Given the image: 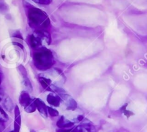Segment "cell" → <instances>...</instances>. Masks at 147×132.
Segmentation results:
<instances>
[{"mask_svg":"<svg viewBox=\"0 0 147 132\" xmlns=\"http://www.w3.org/2000/svg\"><path fill=\"white\" fill-rule=\"evenodd\" d=\"M4 123L3 122H1V121H0V132H1V131H3V130L4 129Z\"/></svg>","mask_w":147,"mask_h":132,"instance_id":"21","label":"cell"},{"mask_svg":"<svg viewBox=\"0 0 147 132\" xmlns=\"http://www.w3.org/2000/svg\"><path fill=\"white\" fill-rule=\"evenodd\" d=\"M47 112L51 117H57L59 115L58 111L56 110L55 109L53 108V107H47Z\"/></svg>","mask_w":147,"mask_h":132,"instance_id":"17","label":"cell"},{"mask_svg":"<svg viewBox=\"0 0 147 132\" xmlns=\"http://www.w3.org/2000/svg\"><path fill=\"white\" fill-rule=\"evenodd\" d=\"M59 96L61 97L62 100L64 101L65 104L66 106V109H67V110L74 111L75 109H76V108H77L78 107L77 102H76V100H75L71 96L67 94L66 92L60 94Z\"/></svg>","mask_w":147,"mask_h":132,"instance_id":"3","label":"cell"},{"mask_svg":"<svg viewBox=\"0 0 147 132\" xmlns=\"http://www.w3.org/2000/svg\"><path fill=\"white\" fill-rule=\"evenodd\" d=\"M34 34H37L42 40H45L48 44L51 43V37H50V32L47 30H37L34 31Z\"/></svg>","mask_w":147,"mask_h":132,"instance_id":"9","label":"cell"},{"mask_svg":"<svg viewBox=\"0 0 147 132\" xmlns=\"http://www.w3.org/2000/svg\"><path fill=\"white\" fill-rule=\"evenodd\" d=\"M14 131L15 132H20L21 127V114H20V109L18 106L14 107Z\"/></svg>","mask_w":147,"mask_h":132,"instance_id":"6","label":"cell"},{"mask_svg":"<svg viewBox=\"0 0 147 132\" xmlns=\"http://www.w3.org/2000/svg\"><path fill=\"white\" fill-rule=\"evenodd\" d=\"M3 106L7 111H11L14 109V104L12 101L9 97H7L3 101Z\"/></svg>","mask_w":147,"mask_h":132,"instance_id":"13","label":"cell"},{"mask_svg":"<svg viewBox=\"0 0 147 132\" xmlns=\"http://www.w3.org/2000/svg\"><path fill=\"white\" fill-rule=\"evenodd\" d=\"M35 3L39 4H42V5H48L51 4L53 0H32Z\"/></svg>","mask_w":147,"mask_h":132,"instance_id":"18","label":"cell"},{"mask_svg":"<svg viewBox=\"0 0 147 132\" xmlns=\"http://www.w3.org/2000/svg\"><path fill=\"white\" fill-rule=\"evenodd\" d=\"M71 131L70 129H59L56 130V132H70Z\"/></svg>","mask_w":147,"mask_h":132,"instance_id":"20","label":"cell"},{"mask_svg":"<svg viewBox=\"0 0 147 132\" xmlns=\"http://www.w3.org/2000/svg\"><path fill=\"white\" fill-rule=\"evenodd\" d=\"M10 132H15L14 131H10Z\"/></svg>","mask_w":147,"mask_h":132,"instance_id":"24","label":"cell"},{"mask_svg":"<svg viewBox=\"0 0 147 132\" xmlns=\"http://www.w3.org/2000/svg\"><path fill=\"white\" fill-rule=\"evenodd\" d=\"M27 41H28L30 47L34 49V50H37L42 47V40L34 33L29 36L27 38Z\"/></svg>","mask_w":147,"mask_h":132,"instance_id":"4","label":"cell"},{"mask_svg":"<svg viewBox=\"0 0 147 132\" xmlns=\"http://www.w3.org/2000/svg\"><path fill=\"white\" fill-rule=\"evenodd\" d=\"M62 99L58 94L55 93H50L47 97V101L50 105L53 106L54 107H60V103H61Z\"/></svg>","mask_w":147,"mask_h":132,"instance_id":"5","label":"cell"},{"mask_svg":"<svg viewBox=\"0 0 147 132\" xmlns=\"http://www.w3.org/2000/svg\"><path fill=\"white\" fill-rule=\"evenodd\" d=\"M12 37H16V38H19V39H23V37H22V36L21 33H20V31H15V32L13 34Z\"/></svg>","mask_w":147,"mask_h":132,"instance_id":"19","label":"cell"},{"mask_svg":"<svg viewBox=\"0 0 147 132\" xmlns=\"http://www.w3.org/2000/svg\"><path fill=\"white\" fill-rule=\"evenodd\" d=\"M31 99H32L30 98L29 93L26 91H22L20 94V98H19V102H20V105L25 107L30 102Z\"/></svg>","mask_w":147,"mask_h":132,"instance_id":"10","label":"cell"},{"mask_svg":"<svg viewBox=\"0 0 147 132\" xmlns=\"http://www.w3.org/2000/svg\"><path fill=\"white\" fill-rule=\"evenodd\" d=\"M39 81H40V84H41V86L42 87V88L44 89L52 91V81L50 79L44 77H39Z\"/></svg>","mask_w":147,"mask_h":132,"instance_id":"11","label":"cell"},{"mask_svg":"<svg viewBox=\"0 0 147 132\" xmlns=\"http://www.w3.org/2000/svg\"><path fill=\"white\" fill-rule=\"evenodd\" d=\"M33 63L36 68L40 71H46L51 68L55 63L54 57L48 49L42 47L35 50L33 54Z\"/></svg>","mask_w":147,"mask_h":132,"instance_id":"2","label":"cell"},{"mask_svg":"<svg viewBox=\"0 0 147 132\" xmlns=\"http://www.w3.org/2000/svg\"><path fill=\"white\" fill-rule=\"evenodd\" d=\"M13 44H14V45H17V46H18V47H21V49H24V47H23V45H22V44H20V43L13 42Z\"/></svg>","mask_w":147,"mask_h":132,"instance_id":"22","label":"cell"},{"mask_svg":"<svg viewBox=\"0 0 147 132\" xmlns=\"http://www.w3.org/2000/svg\"><path fill=\"white\" fill-rule=\"evenodd\" d=\"M23 84L25 87V88L28 89L29 91H32V85L31 81L29 79L28 77L23 79Z\"/></svg>","mask_w":147,"mask_h":132,"instance_id":"16","label":"cell"},{"mask_svg":"<svg viewBox=\"0 0 147 132\" xmlns=\"http://www.w3.org/2000/svg\"><path fill=\"white\" fill-rule=\"evenodd\" d=\"M1 81H2V75H1V71H0V86H1ZM0 89H1V87H0Z\"/></svg>","mask_w":147,"mask_h":132,"instance_id":"23","label":"cell"},{"mask_svg":"<svg viewBox=\"0 0 147 132\" xmlns=\"http://www.w3.org/2000/svg\"><path fill=\"white\" fill-rule=\"evenodd\" d=\"M36 101V106H37V109L38 110L39 112L40 113L42 116L45 118L47 117V107L45 105L44 101L40 99H35Z\"/></svg>","mask_w":147,"mask_h":132,"instance_id":"7","label":"cell"},{"mask_svg":"<svg viewBox=\"0 0 147 132\" xmlns=\"http://www.w3.org/2000/svg\"><path fill=\"white\" fill-rule=\"evenodd\" d=\"M17 70L20 72V74H21V76L22 77V78H26V77H28V74H27V71L26 70L25 67H24L23 65L20 64L17 67Z\"/></svg>","mask_w":147,"mask_h":132,"instance_id":"15","label":"cell"},{"mask_svg":"<svg viewBox=\"0 0 147 132\" xmlns=\"http://www.w3.org/2000/svg\"><path fill=\"white\" fill-rule=\"evenodd\" d=\"M9 120V117L7 113L5 112L4 109L0 107V121L1 122H6Z\"/></svg>","mask_w":147,"mask_h":132,"instance_id":"14","label":"cell"},{"mask_svg":"<svg viewBox=\"0 0 147 132\" xmlns=\"http://www.w3.org/2000/svg\"><path fill=\"white\" fill-rule=\"evenodd\" d=\"M27 17L29 26L32 29L37 30H47L50 27L49 17L45 11L38 8L30 6L27 7Z\"/></svg>","mask_w":147,"mask_h":132,"instance_id":"1","label":"cell"},{"mask_svg":"<svg viewBox=\"0 0 147 132\" xmlns=\"http://www.w3.org/2000/svg\"><path fill=\"white\" fill-rule=\"evenodd\" d=\"M56 125L59 129H70L74 126V122H72L64 117H61L57 121Z\"/></svg>","mask_w":147,"mask_h":132,"instance_id":"8","label":"cell"},{"mask_svg":"<svg viewBox=\"0 0 147 132\" xmlns=\"http://www.w3.org/2000/svg\"><path fill=\"white\" fill-rule=\"evenodd\" d=\"M37 109V106H36L35 99H32L30 102L24 107V110L27 113H32L35 111Z\"/></svg>","mask_w":147,"mask_h":132,"instance_id":"12","label":"cell"}]
</instances>
